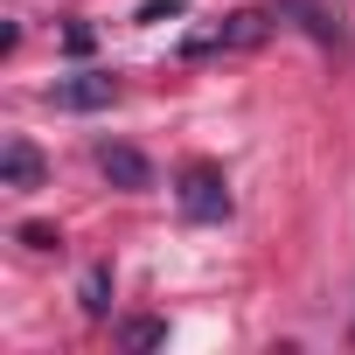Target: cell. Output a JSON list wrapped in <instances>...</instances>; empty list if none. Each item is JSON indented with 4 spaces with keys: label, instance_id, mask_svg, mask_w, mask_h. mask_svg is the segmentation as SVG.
<instances>
[{
    "label": "cell",
    "instance_id": "3",
    "mask_svg": "<svg viewBox=\"0 0 355 355\" xmlns=\"http://www.w3.org/2000/svg\"><path fill=\"white\" fill-rule=\"evenodd\" d=\"M265 15L258 8H237V15H223V28H209V35H189V56H216V49H258L265 42Z\"/></svg>",
    "mask_w": 355,
    "mask_h": 355
},
{
    "label": "cell",
    "instance_id": "5",
    "mask_svg": "<svg viewBox=\"0 0 355 355\" xmlns=\"http://www.w3.org/2000/svg\"><path fill=\"white\" fill-rule=\"evenodd\" d=\"M42 174H49V160H42L28 139H8V146H0V182H8V189H42Z\"/></svg>",
    "mask_w": 355,
    "mask_h": 355
},
{
    "label": "cell",
    "instance_id": "7",
    "mask_svg": "<svg viewBox=\"0 0 355 355\" xmlns=\"http://www.w3.org/2000/svg\"><path fill=\"white\" fill-rule=\"evenodd\" d=\"M119 341H125V348H160V341H167V327H160V320H125V327H119Z\"/></svg>",
    "mask_w": 355,
    "mask_h": 355
},
{
    "label": "cell",
    "instance_id": "1",
    "mask_svg": "<svg viewBox=\"0 0 355 355\" xmlns=\"http://www.w3.org/2000/svg\"><path fill=\"white\" fill-rule=\"evenodd\" d=\"M174 202H182L189 223H223V216H230V182H223V167H209V160L182 167V189H174Z\"/></svg>",
    "mask_w": 355,
    "mask_h": 355
},
{
    "label": "cell",
    "instance_id": "8",
    "mask_svg": "<svg viewBox=\"0 0 355 355\" xmlns=\"http://www.w3.org/2000/svg\"><path fill=\"white\" fill-rule=\"evenodd\" d=\"M21 244H28V251H56V244H63V237H56V230H49V223H21Z\"/></svg>",
    "mask_w": 355,
    "mask_h": 355
},
{
    "label": "cell",
    "instance_id": "4",
    "mask_svg": "<svg viewBox=\"0 0 355 355\" xmlns=\"http://www.w3.org/2000/svg\"><path fill=\"white\" fill-rule=\"evenodd\" d=\"M98 174L119 182V189H153V160L132 153V146H119V139H98Z\"/></svg>",
    "mask_w": 355,
    "mask_h": 355
},
{
    "label": "cell",
    "instance_id": "2",
    "mask_svg": "<svg viewBox=\"0 0 355 355\" xmlns=\"http://www.w3.org/2000/svg\"><path fill=\"white\" fill-rule=\"evenodd\" d=\"M42 98H49L56 112H105V105L119 98V77H105V70H77V77H56Z\"/></svg>",
    "mask_w": 355,
    "mask_h": 355
},
{
    "label": "cell",
    "instance_id": "6",
    "mask_svg": "<svg viewBox=\"0 0 355 355\" xmlns=\"http://www.w3.org/2000/svg\"><path fill=\"white\" fill-rule=\"evenodd\" d=\"M105 306H112V272L91 265V272H84V313H105Z\"/></svg>",
    "mask_w": 355,
    "mask_h": 355
},
{
    "label": "cell",
    "instance_id": "9",
    "mask_svg": "<svg viewBox=\"0 0 355 355\" xmlns=\"http://www.w3.org/2000/svg\"><path fill=\"white\" fill-rule=\"evenodd\" d=\"M63 49H70V56H84V49H91V28H84V21H70V28H63Z\"/></svg>",
    "mask_w": 355,
    "mask_h": 355
}]
</instances>
